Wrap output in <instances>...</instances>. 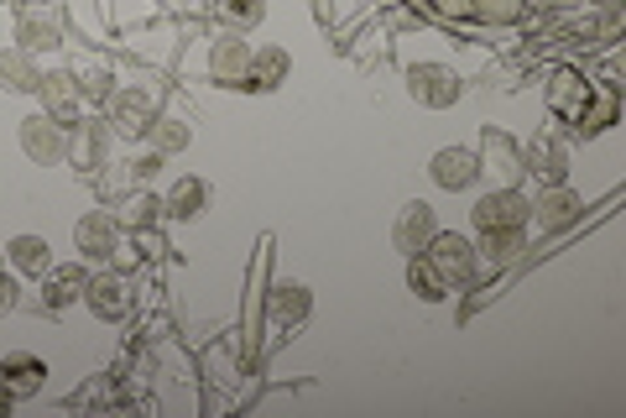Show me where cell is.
<instances>
[{
    "label": "cell",
    "mask_w": 626,
    "mask_h": 418,
    "mask_svg": "<svg viewBox=\"0 0 626 418\" xmlns=\"http://www.w3.org/2000/svg\"><path fill=\"white\" fill-rule=\"evenodd\" d=\"M246 69H251V42H240V37H225L220 48L209 52V73L225 84H246Z\"/></svg>",
    "instance_id": "cell-17"
},
{
    "label": "cell",
    "mask_w": 626,
    "mask_h": 418,
    "mask_svg": "<svg viewBox=\"0 0 626 418\" xmlns=\"http://www.w3.org/2000/svg\"><path fill=\"white\" fill-rule=\"evenodd\" d=\"M73 241H79V251H85L89 261L116 257V246H120V220H116V215H85V220L73 226Z\"/></svg>",
    "instance_id": "cell-10"
},
{
    "label": "cell",
    "mask_w": 626,
    "mask_h": 418,
    "mask_svg": "<svg viewBox=\"0 0 626 418\" xmlns=\"http://www.w3.org/2000/svg\"><path fill=\"white\" fill-rule=\"evenodd\" d=\"M480 251L491 261H511L523 251V230H480Z\"/></svg>",
    "instance_id": "cell-25"
},
{
    "label": "cell",
    "mask_w": 626,
    "mask_h": 418,
    "mask_svg": "<svg viewBox=\"0 0 626 418\" xmlns=\"http://www.w3.org/2000/svg\"><path fill=\"white\" fill-rule=\"evenodd\" d=\"M434 209L418 199V205H403V215H397V226H391V246L403 251V257H418L428 241H434Z\"/></svg>",
    "instance_id": "cell-7"
},
{
    "label": "cell",
    "mask_w": 626,
    "mask_h": 418,
    "mask_svg": "<svg viewBox=\"0 0 626 418\" xmlns=\"http://www.w3.org/2000/svg\"><path fill=\"white\" fill-rule=\"evenodd\" d=\"M162 209H168L172 220H193V215L209 209V183L203 178H178L168 189V199H162Z\"/></svg>",
    "instance_id": "cell-18"
},
{
    "label": "cell",
    "mask_w": 626,
    "mask_h": 418,
    "mask_svg": "<svg viewBox=\"0 0 626 418\" xmlns=\"http://www.w3.org/2000/svg\"><path fill=\"white\" fill-rule=\"evenodd\" d=\"M480 17L511 21V17H523V0H480Z\"/></svg>",
    "instance_id": "cell-30"
},
{
    "label": "cell",
    "mask_w": 626,
    "mask_h": 418,
    "mask_svg": "<svg viewBox=\"0 0 626 418\" xmlns=\"http://www.w3.org/2000/svg\"><path fill=\"white\" fill-rule=\"evenodd\" d=\"M152 100L141 94V89H116L110 94V126H116L120 137H147L152 131Z\"/></svg>",
    "instance_id": "cell-8"
},
{
    "label": "cell",
    "mask_w": 626,
    "mask_h": 418,
    "mask_svg": "<svg viewBox=\"0 0 626 418\" xmlns=\"http://www.w3.org/2000/svg\"><path fill=\"white\" fill-rule=\"evenodd\" d=\"M42 303L48 309H68V303H79L85 298V288H89V278H85V267L79 261H68V267H48L42 272Z\"/></svg>",
    "instance_id": "cell-13"
},
{
    "label": "cell",
    "mask_w": 626,
    "mask_h": 418,
    "mask_svg": "<svg viewBox=\"0 0 626 418\" xmlns=\"http://www.w3.org/2000/svg\"><path fill=\"white\" fill-rule=\"evenodd\" d=\"M21 152L32 157V162H42V168L63 162L68 157V126L52 121L48 110H42V116H27V121H21Z\"/></svg>",
    "instance_id": "cell-2"
},
{
    "label": "cell",
    "mask_w": 626,
    "mask_h": 418,
    "mask_svg": "<svg viewBox=\"0 0 626 418\" xmlns=\"http://www.w3.org/2000/svg\"><path fill=\"white\" fill-rule=\"evenodd\" d=\"M424 257L439 267V278L455 288V282H470L475 278V246L455 230H434V241L424 246Z\"/></svg>",
    "instance_id": "cell-1"
},
{
    "label": "cell",
    "mask_w": 626,
    "mask_h": 418,
    "mask_svg": "<svg viewBox=\"0 0 626 418\" xmlns=\"http://www.w3.org/2000/svg\"><path fill=\"white\" fill-rule=\"evenodd\" d=\"M407 89H413V100L428 104V110H449L459 100V73L444 69V63H418V69L407 73Z\"/></svg>",
    "instance_id": "cell-5"
},
{
    "label": "cell",
    "mask_w": 626,
    "mask_h": 418,
    "mask_svg": "<svg viewBox=\"0 0 626 418\" xmlns=\"http://www.w3.org/2000/svg\"><path fill=\"white\" fill-rule=\"evenodd\" d=\"M6 408H11V392H0V414H6Z\"/></svg>",
    "instance_id": "cell-33"
},
{
    "label": "cell",
    "mask_w": 626,
    "mask_h": 418,
    "mask_svg": "<svg viewBox=\"0 0 626 418\" xmlns=\"http://www.w3.org/2000/svg\"><path fill=\"white\" fill-rule=\"evenodd\" d=\"M407 282H413V293L428 298V303L449 293V282L439 278V267H434V261H428L424 251H418V257H407Z\"/></svg>",
    "instance_id": "cell-23"
},
{
    "label": "cell",
    "mask_w": 626,
    "mask_h": 418,
    "mask_svg": "<svg viewBox=\"0 0 626 418\" xmlns=\"http://www.w3.org/2000/svg\"><path fill=\"white\" fill-rule=\"evenodd\" d=\"M42 110L52 121H79L85 116V89L73 84V73H42Z\"/></svg>",
    "instance_id": "cell-9"
},
{
    "label": "cell",
    "mask_w": 626,
    "mask_h": 418,
    "mask_svg": "<svg viewBox=\"0 0 626 418\" xmlns=\"http://www.w3.org/2000/svg\"><path fill=\"white\" fill-rule=\"evenodd\" d=\"M17 37H21V48L27 52H37V48H58V21L52 17H21V27H17Z\"/></svg>",
    "instance_id": "cell-24"
},
{
    "label": "cell",
    "mask_w": 626,
    "mask_h": 418,
    "mask_svg": "<svg viewBox=\"0 0 626 418\" xmlns=\"http://www.w3.org/2000/svg\"><path fill=\"white\" fill-rule=\"evenodd\" d=\"M6 257H11V267H17V272H27V278H42V272L52 267L48 241H42V236H17V241L6 246Z\"/></svg>",
    "instance_id": "cell-19"
},
{
    "label": "cell",
    "mask_w": 626,
    "mask_h": 418,
    "mask_svg": "<svg viewBox=\"0 0 626 418\" xmlns=\"http://www.w3.org/2000/svg\"><path fill=\"white\" fill-rule=\"evenodd\" d=\"M304 319H308V288L292 282V288H277V293H271V325H277V330L304 325Z\"/></svg>",
    "instance_id": "cell-21"
},
{
    "label": "cell",
    "mask_w": 626,
    "mask_h": 418,
    "mask_svg": "<svg viewBox=\"0 0 626 418\" xmlns=\"http://www.w3.org/2000/svg\"><path fill=\"white\" fill-rule=\"evenodd\" d=\"M85 298H89V309L100 314V319H126V309H131V288H126L120 272H100V278H89Z\"/></svg>",
    "instance_id": "cell-12"
},
{
    "label": "cell",
    "mask_w": 626,
    "mask_h": 418,
    "mask_svg": "<svg viewBox=\"0 0 626 418\" xmlns=\"http://www.w3.org/2000/svg\"><path fill=\"white\" fill-rule=\"evenodd\" d=\"M215 11H220L230 27H256L267 6H261V0H215Z\"/></svg>",
    "instance_id": "cell-28"
},
{
    "label": "cell",
    "mask_w": 626,
    "mask_h": 418,
    "mask_svg": "<svg viewBox=\"0 0 626 418\" xmlns=\"http://www.w3.org/2000/svg\"><path fill=\"white\" fill-rule=\"evenodd\" d=\"M475 157H480V173H496V178L523 173V147H517L511 137H501V131H486Z\"/></svg>",
    "instance_id": "cell-15"
},
{
    "label": "cell",
    "mask_w": 626,
    "mask_h": 418,
    "mask_svg": "<svg viewBox=\"0 0 626 418\" xmlns=\"http://www.w3.org/2000/svg\"><path fill=\"white\" fill-rule=\"evenodd\" d=\"M590 89L579 73H559L554 79V89H548V104H554V116H564V121H585V110H590Z\"/></svg>",
    "instance_id": "cell-16"
},
{
    "label": "cell",
    "mask_w": 626,
    "mask_h": 418,
    "mask_svg": "<svg viewBox=\"0 0 626 418\" xmlns=\"http://www.w3.org/2000/svg\"><path fill=\"white\" fill-rule=\"evenodd\" d=\"M585 215V199H579L575 189H564V183H548V189L538 193V205H533V220H538L543 236H559V230H569Z\"/></svg>",
    "instance_id": "cell-6"
},
{
    "label": "cell",
    "mask_w": 626,
    "mask_h": 418,
    "mask_svg": "<svg viewBox=\"0 0 626 418\" xmlns=\"http://www.w3.org/2000/svg\"><path fill=\"white\" fill-rule=\"evenodd\" d=\"M288 52L282 48H261V52H251V69H246V84H256V89H271V84H282L288 79Z\"/></svg>",
    "instance_id": "cell-20"
},
{
    "label": "cell",
    "mask_w": 626,
    "mask_h": 418,
    "mask_svg": "<svg viewBox=\"0 0 626 418\" xmlns=\"http://www.w3.org/2000/svg\"><path fill=\"white\" fill-rule=\"evenodd\" d=\"M523 173H533L548 189V183H564L569 173V147H564L554 131H538V137L523 147Z\"/></svg>",
    "instance_id": "cell-4"
},
{
    "label": "cell",
    "mask_w": 626,
    "mask_h": 418,
    "mask_svg": "<svg viewBox=\"0 0 626 418\" xmlns=\"http://www.w3.org/2000/svg\"><path fill=\"white\" fill-rule=\"evenodd\" d=\"M527 220H533V205L517 189H491L475 205V230H523Z\"/></svg>",
    "instance_id": "cell-3"
},
{
    "label": "cell",
    "mask_w": 626,
    "mask_h": 418,
    "mask_svg": "<svg viewBox=\"0 0 626 418\" xmlns=\"http://www.w3.org/2000/svg\"><path fill=\"white\" fill-rule=\"evenodd\" d=\"M152 137H157V152H183L188 126L183 121H152Z\"/></svg>",
    "instance_id": "cell-29"
},
{
    "label": "cell",
    "mask_w": 626,
    "mask_h": 418,
    "mask_svg": "<svg viewBox=\"0 0 626 418\" xmlns=\"http://www.w3.org/2000/svg\"><path fill=\"white\" fill-rule=\"evenodd\" d=\"M157 168H162V157H141V162H136V178H152Z\"/></svg>",
    "instance_id": "cell-32"
},
{
    "label": "cell",
    "mask_w": 626,
    "mask_h": 418,
    "mask_svg": "<svg viewBox=\"0 0 626 418\" xmlns=\"http://www.w3.org/2000/svg\"><path fill=\"white\" fill-rule=\"evenodd\" d=\"M105 147H110L105 126H100V121H85V137H79V162H85V168H100V162H105Z\"/></svg>",
    "instance_id": "cell-27"
},
{
    "label": "cell",
    "mask_w": 626,
    "mask_h": 418,
    "mask_svg": "<svg viewBox=\"0 0 626 418\" xmlns=\"http://www.w3.org/2000/svg\"><path fill=\"white\" fill-rule=\"evenodd\" d=\"M85 89V94H95V100H110V94H116V84H110V73H89V84H79Z\"/></svg>",
    "instance_id": "cell-31"
},
{
    "label": "cell",
    "mask_w": 626,
    "mask_h": 418,
    "mask_svg": "<svg viewBox=\"0 0 626 418\" xmlns=\"http://www.w3.org/2000/svg\"><path fill=\"white\" fill-rule=\"evenodd\" d=\"M0 84H6V89H37V84H42V73H37L32 52H27V48L0 52Z\"/></svg>",
    "instance_id": "cell-22"
},
{
    "label": "cell",
    "mask_w": 626,
    "mask_h": 418,
    "mask_svg": "<svg viewBox=\"0 0 626 418\" xmlns=\"http://www.w3.org/2000/svg\"><path fill=\"white\" fill-rule=\"evenodd\" d=\"M475 178H480V157L465 152V147H444V152L434 157V183H439V189L459 193V189H470Z\"/></svg>",
    "instance_id": "cell-11"
},
{
    "label": "cell",
    "mask_w": 626,
    "mask_h": 418,
    "mask_svg": "<svg viewBox=\"0 0 626 418\" xmlns=\"http://www.w3.org/2000/svg\"><path fill=\"white\" fill-rule=\"evenodd\" d=\"M42 377H48L42 356H27V350H17V356H6V361H0V387H6L11 398H27V392H37V387H42Z\"/></svg>",
    "instance_id": "cell-14"
},
{
    "label": "cell",
    "mask_w": 626,
    "mask_h": 418,
    "mask_svg": "<svg viewBox=\"0 0 626 418\" xmlns=\"http://www.w3.org/2000/svg\"><path fill=\"white\" fill-rule=\"evenodd\" d=\"M157 199L152 193H131L126 199V209H120V220H126V230H147V226H157Z\"/></svg>",
    "instance_id": "cell-26"
}]
</instances>
